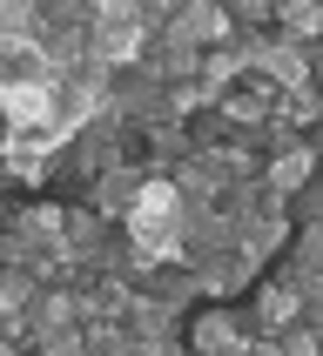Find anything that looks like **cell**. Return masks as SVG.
I'll return each mask as SVG.
<instances>
[{
  "instance_id": "7a4b0ae2",
  "label": "cell",
  "mask_w": 323,
  "mask_h": 356,
  "mask_svg": "<svg viewBox=\"0 0 323 356\" xmlns=\"http://www.w3.org/2000/svg\"><path fill=\"white\" fill-rule=\"evenodd\" d=\"M242 343H249V330H242L236 302H202L182 316V350L189 356H236Z\"/></svg>"
},
{
  "instance_id": "9c48e42d",
  "label": "cell",
  "mask_w": 323,
  "mask_h": 356,
  "mask_svg": "<svg viewBox=\"0 0 323 356\" xmlns=\"http://www.w3.org/2000/svg\"><path fill=\"white\" fill-rule=\"evenodd\" d=\"M269 108H276V88H269L262 74H242L236 88H222V95H216V115L229 121L236 135H249V128H262V121H269Z\"/></svg>"
},
{
  "instance_id": "8fae6325",
  "label": "cell",
  "mask_w": 323,
  "mask_h": 356,
  "mask_svg": "<svg viewBox=\"0 0 323 356\" xmlns=\"http://www.w3.org/2000/svg\"><path fill=\"white\" fill-rule=\"evenodd\" d=\"M189 269H196L202 302H229V296H242V289H256V282H262V269H249L236 249H229V256H209V262H189Z\"/></svg>"
},
{
  "instance_id": "5b68a950",
  "label": "cell",
  "mask_w": 323,
  "mask_h": 356,
  "mask_svg": "<svg viewBox=\"0 0 323 356\" xmlns=\"http://www.w3.org/2000/svg\"><path fill=\"white\" fill-rule=\"evenodd\" d=\"M141 181H148V175H141V161H121V168L95 175L74 202H81V209H95L108 229H121V216H128V209H135V195H141Z\"/></svg>"
},
{
  "instance_id": "8992f818",
  "label": "cell",
  "mask_w": 323,
  "mask_h": 356,
  "mask_svg": "<svg viewBox=\"0 0 323 356\" xmlns=\"http://www.w3.org/2000/svg\"><path fill=\"white\" fill-rule=\"evenodd\" d=\"M236 249V216L229 209H182V262H209Z\"/></svg>"
},
{
  "instance_id": "30bf717a",
  "label": "cell",
  "mask_w": 323,
  "mask_h": 356,
  "mask_svg": "<svg viewBox=\"0 0 323 356\" xmlns=\"http://www.w3.org/2000/svg\"><path fill=\"white\" fill-rule=\"evenodd\" d=\"M0 181L47 188V181H54V148L40 135H7V148H0Z\"/></svg>"
},
{
  "instance_id": "9a60e30c",
  "label": "cell",
  "mask_w": 323,
  "mask_h": 356,
  "mask_svg": "<svg viewBox=\"0 0 323 356\" xmlns=\"http://www.w3.org/2000/svg\"><path fill=\"white\" fill-rule=\"evenodd\" d=\"M269 34H276V40H297V47H317V40H323V14L310 7V0H276Z\"/></svg>"
},
{
  "instance_id": "ffe728a7",
  "label": "cell",
  "mask_w": 323,
  "mask_h": 356,
  "mask_svg": "<svg viewBox=\"0 0 323 356\" xmlns=\"http://www.w3.org/2000/svg\"><path fill=\"white\" fill-rule=\"evenodd\" d=\"M20 34H34V7H20V0H0V47Z\"/></svg>"
},
{
  "instance_id": "5bb4252c",
  "label": "cell",
  "mask_w": 323,
  "mask_h": 356,
  "mask_svg": "<svg viewBox=\"0 0 323 356\" xmlns=\"http://www.w3.org/2000/svg\"><path fill=\"white\" fill-rule=\"evenodd\" d=\"M168 20H175L196 47H222V40H229V14H222V0H189V7H175Z\"/></svg>"
},
{
  "instance_id": "52a82bcc",
  "label": "cell",
  "mask_w": 323,
  "mask_h": 356,
  "mask_svg": "<svg viewBox=\"0 0 323 356\" xmlns=\"http://www.w3.org/2000/svg\"><path fill=\"white\" fill-rule=\"evenodd\" d=\"M317 155H323V141H317V135H297L290 148H283V155H269V161H262V188L290 202L297 188H310V181H317Z\"/></svg>"
},
{
  "instance_id": "277c9868",
  "label": "cell",
  "mask_w": 323,
  "mask_h": 356,
  "mask_svg": "<svg viewBox=\"0 0 323 356\" xmlns=\"http://www.w3.org/2000/svg\"><path fill=\"white\" fill-rule=\"evenodd\" d=\"M303 316H317V309H310V302H297V296H290V289H283L276 276H269V282H256V289H249L242 330H249V337H269V343H276L283 330H290V323H303Z\"/></svg>"
},
{
  "instance_id": "ac0fdd59",
  "label": "cell",
  "mask_w": 323,
  "mask_h": 356,
  "mask_svg": "<svg viewBox=\"0 0 323 356\" xmlns=\"http://www.w3.org/2000/svg\"><path fill=\"white\" fill-rule=\"evenodd\" d=\"M81 356H128V330L121 323H81Z\"/></svg>"
},
{
  "instance_id": "4fadbf2b",
  "label": "cell",
  "mask_w": 323,
  "mask_h": 356,
  "mask_svg": "<svg viewBox=\"0 0 323 356\" xmlns=\"http://www.w3.org/2000/svg\"><path fill=\"white\" fill-rule=\"evenodd\" d=\"M108 236H115V229H108L95 209H81V202H61V249H74L81 262H95Z\"/></svg>"
},
{
  "instance_id": "44dd1931",
  "label": "cell",
  "mask_w": 323,
  "mask_h": 356,
  "mask_svg": "<svg viewBox=\"0 0 323 356\" xmlns=\"http://www.w3.org/2000/svg\"><path fill=\"white\" fill-rule=\"evenodd\" d=\"M236 356H283V350H276V343H269V337H249V343H242Z\"/></svg>"
},
{
  "instance_id": "ba28073f",
  "label": "cell",
  "mask_w": 323,
  "mask_h": 356,
  "mask_svg": "<svg viewBox=\"0 0 323 356\" xmlns=\"http://www.w3.org/2000/svg\"><path fill=\"white\" fill-rule=\"evenodd\" d=\"M47 121H54V88L0 81V128L7 135H47Z\"/></svg>"
},
{
  "instance_id": "7402d4cb",
  "label": "cell",
  "mask_w": 323,
  "mask_h": 356,
  "mask_svg": "<svg viewBox=\"0 0 323 356\" xmlns=\"http://www.w3.org/2000/svg\"><path fill=\"white\" fill-rule=\"evenodd\" d=\"M0 356H27V343H20V337H0Z\"/></svg>"
},
{
  "instance_id": "d6986e66",
  "label": "cell",
  "mask_w": 323,
  "mask_h": 356,
  "mask_svg": "<svg viewBox=\"0 0 323 356\" xmlns=\"http://www.w3.org/2000/svg\"><path fill=\"white\" fill-rule=\"evenodd\" d=\"M276 350L283 356H323V337H317V316H303V323H290L276 337Z\"/></svg>"
},
{
  "instance_id": "e0dca14e",
  "label": "cell",
  "mask_w": 323,
  "mask_h": 356,
  "mask_svg": "<svg viewBox=\"0 0 323 356\" xmlns=\"http://www.w3.org/2000/svg\"><path fill=\"white\" fill-rule=\"evenodd\" d=\"M222 14H229V34H269V20H276V0H229Z\"/></svg>"
},
{
  "instance_id": "6da1fadb",
  "label": "cell",
  "mask_w": 323,
  "mask_h": 356,
  "mask_svg": "<svg viewBox=\"0 0 323 356\" xmlns=\"http://www.w3.org/2000/svg\"><path fill=\"white\" fill-rule=\"evenodd\" d=\"M141 47H148V34H141V20H135V0H95L88 7V60H95L101 74L141 67Z\"/></svg>"
},
{
  "instance_id": "2e32d148",
  "label": "cell",
  "mask_w": 323,
  "mask_h": 356,
  "mask_svg": "<svg viewBox=\"0 0 323 356\" xmlns=\"http://www.w3.org/2000/svg\"><path fill=\"white\" fill-rule=\"evenodd\" d=\"M317 115H323L317 88H290V95H276V108H269V121H276L283 135H317Z\"/></svg>"
},
{
  "instance_id": "7c38bea8",
  "label": "cell",
  "mask_w": 323,
  "mask_h": 356,
  "mask_svg": "<svg viewBox=\"0 0 323 356\" xmlns=\"http://www.w3.org/2000/svg\"><path fill=\"white\" fill-rule=\"evenodd\" d=\"M7 242H20V249H47V242L61 236V202L40 195V202H20V209H7V229H0Z\"/></svg>"
},
{
  "instance_id": "3957f363",
  "label": "cell",
  "mask_w": 323,
  "mask_h": 356,
  "mask_svg": "<svg viewBox=\"0 0 323 356\" xmlns=\"http://www.w3.org/2000/svg\"><path fill=\"white\" fill-rule=\"evenodd\" d=\"M283 269L276 282L290 289L297 302H310V309H323V229H290V242H283Z\"/></svg>"
}]
</instances>
